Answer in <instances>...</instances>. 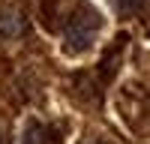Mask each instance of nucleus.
Returning a JSON list of instances; mask_svg holds the SVG:
<instances>
[{"mask_svg":"<svg viewBox=\"0 0 150 144\" xmlns=\"http://www.w3.org/2000/svg\"><path fill=\"white\" fill-rule=\"evenodd\" d=\"M96 33H99V12H96L93 6L81 3V6L69 15V21H66L63 48H66L69 54H81V51H87V48L93 45Z\"/></svg>","mask_w":150,"mask_h":144,"instance_id":"f257e3e1","label":"nucleus"},{"mask_svg":"<svg viewBox=\"0 0 150 144\" xmlns=\"http://www.w3.org/2000/svg\"><path fill=\"white\" fill-rule=\"evenodd\" d=\"M114 6L120 12H138V9L147 6V0H114Z\"/></svg>","mask_w":150,"mask_h":144,"instance_id":"7ed1b4c3","label":"nucleus"},{"mask_svg":"<svg viewBox=\"0 0 150 144\" xmlns=\"http://www.w3.org/2000/svg\"><path fill=\"white\" fill-rule=\"evenodd\" d=\"M24 30V18L21 12L15 6H3L0 9V36H6V39H12V36H18Z\"/></svg>","mask_w":150,"mask_h":144,"instance_id":"f03ea898","label":"nucleus"},{"mask_svg":"<svg viewBox=\"0 0 150 144\" xmlns=\"http://www.w3.org/2000/svg\"><path fill=\"white\" fill-rule=\"evenodd\" d=\"M87 144H99V141H87Z\"/></svg>","mask_w":150,"mask_h":144,"instance_id":"20e7f679","label":"nucleus"}]
</instances>
